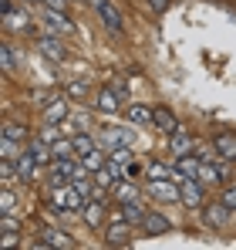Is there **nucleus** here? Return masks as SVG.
<instances>
[{"label": "nucleus", "mask_w": 236, "mask_h": 250, "mask_svg": "<svg viewBox=\"0 0 236 250\" xmlns=\"http://www.w3.org/2000/svg\"><path fill=\"white\" fill-rule=\"evenodd\" d=\"M20 152H24V142H17V139H7V135H3V142H0V159L17 163V159H20Z\"/></svg>", "instance_id": "nucleus-24"}, {"label": "nucleus", "mask_w": 236, "mask_h": 250, "mask_svg": "<svg viewBox=\"0 0 236 250\" xmlns=\"http://www.w3.org/2000/svg\"><path fill=\"white\" fill-rule=\"evenodd\" d=\"M17 244V233H3V247H14Z\"/></svg>", "instance_id": "nucleus-41"}, {"label": "nucleus", "mask_w": 236, "mask_h": 250, "mask_svg": "<svg viewBox=\"0 0 236 250\" xmlns=\"http://www.w3.org/2000/svg\"><path fill=\"white\" fill-rule=\"evenodd\" d=\"M81 216H84V223H88L91 230L105 227V203H101V200H88V207L81 209Z\"/></svg>", "instance_id": "nucleus-10"}, {"label": "nucleus", "mask_w": 236, "mask_h": 250, "mask_svg": "<svg viewBox=\"0 0 236 250\" xmlns=\"http://www.w3.org/2000/svg\"><path fill=\"white\" fill-rule=\"evenodd\" d=\"M14 166H17V176H20V183H31V179H34V169H38V159H34V156L24 149V152H20V159H17Z\"/></svg>", "instance_id": "nucleus-19"}, {"label": "nucleus", "mask_w": 236, "mask_h": 250, "mask_svg": "<svg viewBox=\"0 0 236 250\" xmlns=\"http://www.w3.org/2000/svg\"><path fill=\"white\" fill-rule=\"evenodd\" d=\"M0 64H3V75H14L17 71V61H14V47L10 44L0 47Z\"/></svg>", "instance_id": "nucleus-32"}, {"label": "nucleus", "mask_w": 236, "mask_h": 250, "mask_svg": "<svg viewBox=\"0 0 236 250\" xmlns=\"http://www.w3.org/2000/svg\"><path fill=\"white\" fill-rule=\"evenodd\" d=\"M81 163H84V169H91V172H98L101 166H108V149H91L88 156H81Z\"/></svg>", "instance_id": "nucleus-23"}, {"label": "nucleus", "mask_w": 236, "mask_h": 250, "mask_svg": "<svg viewBox=\"0 0 236 250\" xmlns=\"http://www.w3.org/2000/svg\"><path fill=\"white\" fill-rule=\"evenodd\" d=\"M213 149H216V159L236 163V135L233 132H219V135L213 139Z\"/></svg>", "instance_id": "nucleus-8"}, {"label": "nucleus", "mask_w": 236, "mask_h": 250, "mask_svg": "<svg viewBox=\"0 0 236 250\" xmlns=\"http://www.w3.org/2000/svg\"><path fill=\"white\" fill-rule=\"evenodd\" d=\"M71 122L78 125V132H88V125H91V119H88V112H75V115H71Z\"/></svg>", "instance_id": "nucleus-36"}, {"label": "nucleus", "mask_w": 236, "mask_h": 250, "mask_svg": "<svg viewBox=\"0 0 236 250\" xmlns=\"http://www.w3.org/2000/svg\"><path fill=\"white\" fill-rule=\"evenodd\" d=\"M14 209H17V196H14L10 186H3V193H0V213H14Z\"/></svg>", "instance_id": "nucleus-33"}, {"label": "nucleus", "mask_w": 236, "mask_h": 250, "mask_svg": "<svg viewBox=\"0 0 236 250\" xmlns=\"http://www.w3.org/2000/svg\"><path fill=\"white\" fill-rule=\"evenodd\" d=\"M75 166H78L75 159H54V163H47V183H51V189L54 186H68Z\"/></svg>", "instance_id": "nucleus-5"}, {"label": "nucleus", "mask_w": 236, "mask_h": 250, "mask_svg": "<svg viewBox=\"0 0 236 250\" xmlns=\"http://www.w3.org/2000/svg\"><path fill=\"white\" fill-rule=\"evenodd\" d=\"M40 139H44V142H58V139H61L58 122H47V125H44V128H40Z\"/></svg>", "instance_id": "nucleus-35"}, {"label": "nucleus", "mask_w": 236, "mask_h": 250, "mask_svg": "<svg viewBox=\"0 0 236 250\" xmlns=\"http://www.w3.org/2000/svg\"><path fill=\"white\" fill-rule=\"evenodd\" d=\"M145 213H149V209L142 207L138 200H128V203H121V213H118V216H121V220H128L132 227H142V220H145Z\"/></svg>", "instance_id": "nucleus-14"}, {"label": "nucleus", "mask_w": 236, "mask_h": 250, "mask_svg": "<svg viewBox=\"0 0 236 250\" xmlns=\"http://www.w3.org/2000/svg\"><path fill=\"white\" fill-rule=\"evenodd\" d=\"M95 10H98L101 24H105L112 34H125V17H121V10H118L112 0H98V3H95Z\"/></svg>", "instance_id": "nucleus-2"}, {"label": "nucleus", "mask_w": 236, "mask_h": 250, "mask_svg": "<svg viewBox=\"0 0 236 250\" xmlns=\"http://www.w3.org/2000/svg\"><path fill=\"white\" fill-rule=\"evenodd\" d=\"M125 119L132 125H156V108H145V105H128L125 108Z\"/></svg>", "instance_id": "nucleus-13"}, {"label": "nucleus", "mask_w": 236, "mask_h": 250, "mask_svg": "<svg viewBox=\"0 0 236 250\" xmlns=\"http://www.w3.org/2000/svg\"><path fill=\"white\" fill-rule=\"evenodd\" d=\"M40 237H44V240H40V247H64V250L75 247V240H71L64 230H54V227H51V230H44Z\"/></svg>", "instance_id": "nucleus-16"}, {"label": "nucleus", "mask_w": 236, "mask_h": 250, "mask_svg": "<svg viewBox=\"0 0 236 250\" xmlns=\"http://www.w3.org/2000/svg\"><path fill=\"white\" fill-rule=\"evenodd\" d=\"M156 125L162 128V132H169V135H172V132L179 128V119H176L169 108H156Z\"/></svg>", "instance_id": "nucleus-26"}, {"label": "nucleus", "mask_w": 236, "mask_h": 250, "mask_svg": "<svg viewBox=\"0 0 236 250\" xmlns=\"http://www.w3.org/2000/svg\"><path fill=\"white\" fill-rule=\"evenodd\" d=\"M149 179H176L179 183L176 166H165V163H149Z\"/></svg>", "instance_id": "nucleus-28"}, {"label": "nucleus", "mask_w": 236, "mask_h": 250, "mask_svg": "<svg viewBox=\"0 0 236 250\" xmlns=\"http://www.w3.org/2000/svg\"><path fill=\"white\" fill-rule=\"evenodd\" d=\"M44 7H54V10H64L68 7V0H40Z\"/></svg>", "instance_id": "nucleus-39"}, {"label": "nucleus", "mask_w": 236, "mask_h": 250, "mask_svg": "<svg viewBox=\"0 0 236 250\" xmlns=\"http://www.w3.org/2000/svg\"><path fill=\"white\" fill-rule=\"evenodd\" d=\"M230 213H233V209L226 207V203H219V207L202 209V220H206L209 227H226V223H230Z\"/></svg>", "instance_id": "nucleus-18"}, {"label": "nucleus", "mask_w": 236, "mask_h": 250, "mask_svg": "<svg viewBox=\"0 0 236 250\" xmlns=\"http://www.w3.org/2000/svg\"><path fill=\"white\" fill-rule=\"evenodd\" d=\"M44 27L61 38H75V24H68L64 10H54V7H44Z\"/></svg>", "instance_id": "nucleus-4"}, {"label": "nucleus", "mask_w": 236, "mask_h": 250, "mask_svg": "<svg viewBox=\"0 0 236 250\" xmlns=\"http://www.w3.org/2000/svg\"><path fill=\"white\" fill-rule=\"evenodd\" d=\"M38 47H40V54H44V58H51V61H64V58H68V51H64V44L58 41L54 34H47V38H40V41H38Z\"/></svg>", "instance_id": "nucleus-12"}, {"label": "nucleus", "mask_w": 236, "mask_h": 250, "mask_svg": "<svg viewBox=\"0 0 236 250\" xmlns=\"http://www.w3.org/2000/svg\"><path fill=\"white\" fill-rule=\"evenodd\" d=\"M172 152L176 156H193V135L186 128H176L172 132Z\"/></svg>", "instance_id": "nucleus-20"}, {"label": "nucleus", "mask_w": 236, "mask_h": 250, "mask_svg": "<svg viewBox=\"0 0 236 250\" xmlns=\"http://www.w3.org/2000/svg\"><path fill=\"white\" fill-rule=\"evenodd\" d=\"M196 179L202 183V186H216V183H223V179H226V166H209V163H202Z\"/></svg>", "instance_id": "nucleus-17"}, {"label": "nucleus", "mask_w": 236, "mask_h": 250, "mask_svg": "<svg viewBox=\"0 0 236 250\" xmlns=\"http://www.w3.org/2000/svg\"><path fill=\"white\" fill-rule=\"evenodd\" d=\"M3 135H7V139H17V142H27V128H24V125H17V122H7V125H3Z\"/></svg>", "instance_id": "nucleus-34"}, {"label": "nucleus", "mask_w": 236, "mask_h": 250, "mask_svg": "<svg viewBox=\"0 0 236 250\" xmlns=\"http://www.w3.org/2000/svg\"><path fill=\"white\" fill-rule=\"evenodd\" d=\"M118 146H135V128H105L101 132V149H118Z\"/></svg>", "instance_id": "nucleus-6"}, {"label": "nucleus", "mask_w": 236, "mask_h": 250, "mask_svg": "<svg viewBox=\"0 0 236 250\" xmlns=\"http://www.w3.org/2000/svg\"><path fill=\"white\" fill-rule=\"evenodd\" d=\"M71 139H75V152H78V159H81V156H88L91 149H98V146H101V142H95L88 132H78V135H71Z\"/></svg>", "instance_id": "nucleus-27"}, {"label": "nucleus", "mask_w": 236, "mask_h": 250, "mask_svg": "<svg viewBox=\"0 0 236 250\" xmlns=\"http://www.w3.org/2000/svg\"><path fill=\"white\" fill-rule=\"evenodd\" d=\"M27 152H31V156H34V159H38L40 166H44V163H51V159H54V156H51V142H44V139H31V142H27Z\"/></svg>", "instance_id": "nucleus-22"}, {"label": "nucleus", "mask_w": 236, "mask_h": 250, "mask_svg": "<svg viewBox=\"0 0 236 250\" xmlns=\"http://www.w3.org/2000/svg\"><path fill=\"white\" fill-rule=\"evenodd\" d=\"M68 91H71V95H78V98H81V95H84V91H88V88H84V84H71V88H68Z\"/></svg>", "instance_id": "nucleus-40"}, {"label": "nucleus", "mask_w": 236, "mask_h": 250, "mask_svg": "<svg viewBox=\"0 0 236 250\" xmlns=\"http://www.w3.org/2000/svg\"><path fill=\"white\" fill-rule=\"evenodd\" d=\"M223 203H226L230 209H236V186H230V189L223 193Z\"/></svg>", "instance_id": "nucleus-37"}, {"label": "nucleus", "mask_w": 236, "mask_h": 250, "mask_svg": "<svg viewBox=\"0 0 236 250\" xmlns=\"http://www.w3.org/2000/svg\"><path fill=\"white\" fill-rule=\"evenodd\" d=\"M115 196L121 200V203H128V200H138V186H135V183H128V179H118Z\"/></svg>", "instance_id": "nucleus-29"}, {"label": "nucleus", "mask_w": 236, "mask_h": 250, "mask_svg": "<svg viewBox=\"0 0 236 250\" xmlns=\"http://www.w3.org/2000/svg\"><path fill=\"white\" fill-rule=\"evenodd\" d=\"M27 21H31V17H27V10H17V14L10 10V14H7V31H20V27L27 31Z\"/></svg>", "instance_id": "nucleus-31"}, {"label": "nucleus", "mask_w": 236, "mask_h": 250, "mask_svg": "<svg viewBox=\"0 0 236 250\" xmlns=\"http://www.w3.org/2000/svg\"><path fill=\"white\" fill-rule=\"evenodd\" d=\"M64 115H68L64 98H51V102L44 105V122H64Z\"/></svg>", "instance_id": "nucleus-21"}, {"label": "nucleus", "mask_w": 236, "mask_h": 250, "mask_svg": "<svg viewBox=\"0 0 236 250\" xmlns=\"http://www.w3.org/2000/svg\"><path fill=\"white\" fill-rule=\"evenodd\" d=\"M128 237H132V223H128V220H121V216H118V223H112V227H108V230H105V240H108V244H125V240H128Z\"/></svg>", "instance_id": "nucleus-15"}, {"label": "nucleus", "mask_w": 236, "mask_h": 250, "mask_svg": "<svg viewBox=\"0 0 236 250\" xmlns=\"http://www.w3.org/2000/svg\"><path fill=\"white\" fill-rule=\"evenodd\" d=\"M95 108H98V112H105V115H115L118 108H121V95L112 91V88H101V91H98V98H95Z\"/></svg>", "instance_id": "nucleus-9"}, {"label": "nucleus", "mask_w": 236, "mask_h": 250, "mask_svg": "<svg viewBox=\"0 0 236 250\" xmlns=\"http://www.w3.org/2000/svg\"><path fill=\"white\" fill-rule=\"evenodd\" d=\"M51 203L54 209H68V213H81V209L88 207V193H81L78 186H54L51 189Z\"/></svg>", "instance_id": "nucleus-1"}, {"label": "nucleus", "mask_w": 236, "mask_h": 250, "mask_svg": "<svg viewBox=\"0 0 236 250\" xmlns=\"http://www.w3.org/2000/svg\"><path fill=\"white\" fill-rule=\"evenodd\" d=\"M179 189H182V203H186V209H199L202 207L206 193H202V183H199V179H182Z\"/></svg>", "instance_id": "nucleus-7"}, {"label": "nucleus", "mask_w": 236, "mask_h": 250, "mask_svg": "<svg viewBox=\"0 0 236 250\" xmlns=\"http://www.w3.org/2000/svg\"><path fill=\"white\" fill-rule=\"evenodd\" d=\"M142 230H145L149 237H158V233H169V230H172V223H169V216H162V213H145Z\"/></svg>", "instance_id": "nucleus-11"}, {"label": "nucleus", "mask_w": 236, "mask_h": 250, "mask_svg": "<svg viewBox=\"0 0 236 250\" xmlns=\"http://www.w3.org/2000/svg\"><path fill=\"white\" fill-rule=\"evenodd\" d=\"M0 179H3V186H14L20 176H17V166L10 163V159H0Z\"/></svg>", "instance_id": "nucleus-30"}, {"label": "nucleus", "mask_w": 236, "mask_h": 250, "mask_svg": "<svg viewBox=\"0 0 236 250\" xmlns=\"http://www.w3.org/2000/svg\"><path fill=\"white\" fill-rule=\"evenodd\" d=\"M149 7H152L156 14H162V10H169V0H149Z\"/></svg>", "instance_id": "nucleus-38"}, {"label": "nucleus", "mask_w": 236, "mask_h": 250, "mask_svg": "<svg viewBox=\"0 0 236 250\" xmlns=\"http://www.w3.org/2000/svg\"><path fill=\"white\" fill-rule=\"evenodd\" d=\"M149 196L162 200V203H172V200H182V189L176 179H149Z\"/></svg>", "instance_id": "nucleus-3"}, {"label": "nucleus", "mask_w": 236, "mask_h": 250, "mask_svg": "<svg viewBox=\"0 0 236 250\" xmlns=\"http://www.w3.org/2000/svg\"><path fill=\"white\" fill-rule=\"evenodd\" d=\"M51 156L54 159H75L78 152H75V139H58V142H51Z\"/></svg>", "instance_id": "nucleus-25"}]
</instances>
